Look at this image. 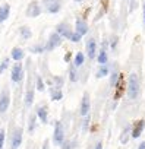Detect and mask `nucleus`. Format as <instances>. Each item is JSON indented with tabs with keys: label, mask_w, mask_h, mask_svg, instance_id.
I'll return each instance as SVG.
<instances>
[{
	"label": "nucleus",
	"mask_w": 145,
	"mask_h": 149,
	"mask_svg": "<svg viewBox=\"0 0 145 149\" xmlns=\"http://www.w3.org/2000/svg\"><path fill=\"white\" fill-rule=\"evenodd\" d=\"M88 32V25H87V22L84 21V19H78L76 21V34H79L81 37L82 35H85Z\"/></svg>",
	"instance_id": "f8f14e48"
},
{
	"label": "nucleus",
	"mask_w": 145,
	"mask_h": 149,
	"mask_svg": "<svg viewBox=\"0 0 145 149\" xmlns=\"http://www.w3.org/2000/svg\"><path fill=\"white\" fill-rule=\"evenodd\" d=\"M63 140H64V132H63V126H62V123H60V121H57V123H56V126H54L53 142H54L56 145H62V143H63Z\"/></svg>",
	"instance_id": "7ed1b4c3"
},
{
	"label": "nucleus",
	"mask_w": 145,
	"mask_h": 149,
	"mask_svg": "<svg viewBox=\"0 0 145 149\" xmlns=\"http://www.w3.org/2000/svg\"><path fill=\"white\" fill-rule=\"evenodd\" d=\"M69 78H70V81L72 82H75L78 78H76V70H75V67L74 66H72L70 69H69Z\"/></svg>",
	"instance_id": "b1692460"
},
{
	"label": "nucleus",
	"mask_w": 145,
	"mask_h": 149,
	"mask_svg": "<svg viewBox=\"0 0 145 149\" xmlns=\"http://www.w3.org/2000/svg\"><path fill=\"white\" fill-rule=\"evenodd\" d=\"M12 58L13 60H16V61H19V60H22L24 58V50H21V48H13L12 50Z\"/></svg>",
	"instance_id": "2eb2a0df"
},
{
	"label": "nucleus",
	"mask_w": 145,
	"mask_h": 149,
	"mask_svg": "<svg viewBox=\"0 0 145 149\" xmlns=\"http://www.w3.org/2000/svg\"><path fill=\"white\" fill-rule=\"evenodd\" d=\"M29 51H31V53H43V51H44V47H41V45H34V47L29 48Z\"/></svg>",
	"instance_id": "bb28decb"
},
{
	"label": "nucleus",
	"mask_w": 145,
	"mask_h": 149,
	"mask_svg": "<svg viewBox=\"0 0 145 149\" xmlns=\"http://www.w3.org/2000/svg\"><path fill=\"white\" fill-rule=\"evenodd\" d=\"M66 38H67V40H70V41H74V42H78V41L81 40V35H79V34H76V32H72V31H70V32H69V35H67Z\"/></svg>",
	"instance_id": "4be33fe9"
},
{
	"label": "nucleus",
	"mask_w": 145,
	"mask_h": 149,
	"mask_svg": "<svg viewBox=\"0 0 145 149\" xmlns=\"http://www.w3.org/2000/svg\"><path fill=\"white\" fill-rule=\"evenodd\" d=\"M32 101H34V89H29L27 92V95H25V104L27 105H31Z\"/></svg>",
	"instance_id": "6ab92c4d"
},
{
	"label": "nucleus",
	"mask_w": 145,
	"mask_h": 149,
	"mask_svg": "<svg viewBox=\"0 0 145 149\" xmlns=\"http://www.w3.org/2000/svg\"><path fill=\"white\" fill-rule=\"evenodd\" d=\"M21 35L24 37V40H29L31 38V31L28 26H22L21 28Z\"/></svg>",
	"instance_id": "412c9836"
},
{
	"label": "nucleus",
	"mask_w": 145,
	"mask_h": 149,
	"mask_svg": "<svg viewBox=\"0 0 145 149\" xmlns=\"http://www.w3.org/2000/svg\"><path fill=\"white\" fill-rule=\"evenodd\" d=\"M95 50H97V42H95L94 38H90L88 42H87V54H88L90 58H94V56H95Z\"/></svg>",
	"instance_id": "9b49d317"
},
{
	"label": "nucleus",
	"mask_w": 145,
	"mask_h": 149,
	"mask_svg": "<svg viewBox=\"0 0 145 149\" xmlns=\"http://www.w3.org/2000/svg\"><path fill=\"white\" fill-rule=\"evenodd\" d=\"M144 22H145V5H144Z\"/></svg>",
	"instance_id": "e433bc0d"
},
{
	"label": "nucleus",
	"mask_w": 145,
	"mask_h": 149,
	"mask_svg": "<svg viewBox=\"0 0 145 149\" xmlns=\"http://www.w3.org/2000/svg\"><path fill=\"white\" fill-rule=\"evenodd\" d=\"M22 143V129H16L12 139H11V149H18Z\"/></svg>",
	"instance_id": "423d86ee"
},
{
	"label": "nucleus",
	"mask_w": 145,
	"mask_h": 149,
	"mask_svg": "<svg viewBox=\"0 0 145 149\" xmlns=\"http://www.w3.org/2000/svg\"><path fill=\"white\" fill-rule=\"evenodd\" d=\"M95 149H103V143H101V142H98V143L95 145Z\"/></svg>",
	"instance_id": "2f4dec72"
},
{
	"label": "nucleus",
	"mask_w": 145,
	"mask_h": 149,
	"mask_svg": "<svg viewBox=\"0 0 145 149\" xmlns=\"http://www.w3.org/2000/svg\"><path fill=\"white\" fill-rule=\"evenodd\" d=\"M44 2L48 5V3H53V2H56V0H44Z\"/></svg>",
	"instance_id": "c9c22d12"
},
{
	"label": "nucleus",
	"mask_w": 145,
	"mask_h": 149,
	"mask_svg": "<svg viewBox=\"0 0 145 149\" xmlns=\"http://www.w3.org/2000/svg\"><path fill=\"white\" fill-rule=\"evenodd\" d=\"M37 116L40 117L43 123H47V107H40L37 110Z\"/></svg>",
	"instance_id": "dca6fc26"
},
{
	"label": "nucleus",
	"mask_w": 145,
	"mask_h": 149,
	"mask_svg": "<svg viewBox=\"0 0 145 149\" xmlns=\"http://www.w3.org/2000/svg\"><path fill=\"white\" fill-rule=\"evenodd\" d=\"M35 129V116H31L29 118V133H32Z\"/></svg>",
	"instance_id": "cd10ccee"
},
{
	"label": "nucleus",
	"mask_w": 145,
	"mask_h": 149,
	"mask_svg": "<svg viewBox=\"0 0 145 149\" xmlns=\"http://www.w3.org/2000/svg\"><path fill=\"white\" fill-rule=\"evenodd\" d=\"M106 74H109V69H107L106 64H103V66L100 67V70L97 72V78H104Z\"/></svg>",
	"instance_id": "aec40b11"
},
{
	"label": "nucleus",
	"mask_w": 145,
	"mask_h": 149,
	"mask_svg": "<svg viewBox=\"0 0 145 149\" xmlns=\"http://www.w3.org/2000/svg\"><path fill=\"white\" fill-rule=\"evenodd\" d=\"M69 58H70V53H66V56H64V60H66V61H69Z\"/></svg>",
	"instance_id": "72a5a7b5"
},
{
	"label": "nucleus",
	"mask_w": 145,
	"mask_h": 149,
	"mask_svg": "<svg viewBox=\"0 0 145 149\" xmlns=\"http://www.w3.org/2000/svg\"><path fill=\"white\" fill-rule=\"evenodd\" d=\"M90 107H91V102H90V95L85 92L84 97H82V102H81V116H87L88 111H90Z\"/></svg>",
	"instance_id": "9d476101"
},
{
	"label": "nucleus",
	"mask_w": 145,
	"mask_h": 149,
	"mask_svg": "<svg viewBox=\"0 0 145 149\" xmlns=\"http://www.w3.org/2000/svg\"><path fill=\"white\" fill-rule=\"evenodd\" d=\"M56 32L60 35V37H67L69 35V32H70V29H69V26L66 25V24H60V25H57V29H56Z\"/></svg>",
	"instance_id": "4468645a"
},
{
	"label": "nucleus",
	"mask_w": 145,
	"mask_h": 149,
	"mask_svg": "<svg viewBox=\"0 0 145 149\" xmlns=\"http://www.w3.org/2000/svg\"><path fill=\"white\" fill-rule=\"evenodd\" d=\"M3 145H5V130L2 129L0 130V149H3Z\"/></svg>",
	"instance_id": "c756f323"
},
{
	"label": "nucleus",
	"mask_w": 145,
	"mask_h": 149,
	"mask_svg": "<svg viewBox=\"0 0 145 149\" xmlns=\"http://www.w3.org/2000/svg\"><path fill=\"white\" fill-rule=\"evenodd\" d=\"M138 149H145V142H142V143L138 146Z\"/></svg>",
	"instance_id": "f704fd0d"
},
{
	"label": "nucleus",
	"mask_w": 145,
	"mask_h": 149,
	"mask_svg": "<svg viewBox=\"0 0 145 149\" xmlns=\"http://www.w3.org/2000/svg\"><path fill=\"white\" fill-rule=\"evenodd\" d=\"M116 91H114V100L117 101L122 95H123V91H125V78L123 74L119 73V78H117V82H116Z\"/></svg>",
	"instance_id": "39448f33"
},
{
	"label": "nucleus",
	"mask_w": 145,
	"mask_h": 149,
	"mask_svg": "<svg viewBox=\"0 0 145 149\" xmlns=\"http://www.w3.org/2000/svg\"><path fill=\"white\" fill-rule=\"evenodd\" d=\"M9 104H11V97H9V92L5 91L2 97H0V113H5L9 108Z\"/></svg>",
	"instance_id": "1a4fd4ad"
},
{
	"label": "nucleus",
	"mask_w": 145,
	"mask_h": 149,
	"mask_svg": "<svg viewBox=\"0 0 145 149\" xmlns=\"http://www.w3.org/2000/svg\"><path fill=\"white\" fill-rule=\"evenodd\" d=\"M50 97H51V100H54V101H60V100L63 98V94L60 92V89L53 88V89L50 91Z\"/></svg>",
	"instance_id": "a211bd4d"
},
{
	"label": "nucleus",
	"mask_w": 145,
	"mask_h": 149,
	"mask_svg": "<svg viewBox=\"0 0 145 149\" xmlns=\"http://www.w3.org/2000/svg\"><path fill=\"white\" fill-rule=\"evenodd\" d=\"M40 13H41V9H40L38 3L37 2H31L28 5V9H27V16L28 18H37V16H40Z\"/></svg>",
	"instance_id": "0eeeda50"
},
{
	"label": "nucleus",
	"mask_w": 145,
	"mask_h": 149,
	"mask_svg": "<svg viewBox=\"0 0 145 149\" xmlns=\"http://www.w3.org/2000/svg\"><path fill=\"white\" fill-rule=\"evenodd\" d=\"M11 13V6L9 5H3V6H0V22H3L8 19Z\"/></svg>",
	"instance_id": "ddd939ff"
},
{
	"label": "nucleus",
	"mask_w": 145,
	"mask_h": 149,
	"mask_svg": "<svg viewBox=\"0 0 145 149\" xmlns=\"http://www.w3.org/2000/svg\"><path fill=\"white\" fill-rule=\"evenodd\" d=\"M60 146H62V149H72V142H70V140H67V142L63 140V143H62Z\"/></svg>",
	"instance_id": "7c9ffc66"
},
{
	"label": "nucleus",
	"mask_w": 145,
	"mask_h": 149,
	"mask_svg": "<svg viewBox=\"0 0 145 149\" xmlns=\"http://www.w3.org/2000/svg\"><path fill=\"white\" fill-rule=\"evenodd\" d=\"M43 149H48V140H46V142H44V145H43Z\"/></svg>",
	"instance_id": "473e14b6"
},
{
	"label": "nucleus",
	"mask_w": 145,
	"mask_h": 149,
	"mask_svg": "<svg viewBox=\"0 0 145 149\" xmlns=\"http://www.w3.org/2000/svg\"><path fill=\"white\" fill-rule=\"evenodd\" d=\"M60 44H62V37H60L57 32H54V34H51L50 38L47 40V44L44 45V51H51V50L57 48Z\"/></svg>",
	"instance_id": "f03ea898"
},
{
	"label": "nucleus",
	"mask_w": 145,
	"mask_h": 149,
	"mask_svg": "<svg viewBox=\"0 0 145 149\" xmlns=\"http://www.w3.org/2000/svg\"><path fill=\"white\" fill-rule=\"evenodd\" d=\"M60 10V3L57 2H53V3H48L47 5V12H50V13H56V12H59Z\"/></svg>",
	"instance_id": "f3484780"
},
{
	"label": "nucleus",
	"mask_w": 145,
	"mask_h": 149,
	"mask_svg": "<svg viewBox=\"0 0 145 149\" xmlns=\"http://www.w3.org/2000/svg\"><path fill=\"white\" fill-rule=\"evenodd\" d=\"M144 127H145V120H136L133 123V127H132V137L133 139L139 137L142 130H144Z\"/></svg>",
	"instance_id": "6e6552de"
},
{
	"label": "nucleus",
	"mask_w": 145,
	"mask_h": 149,
	"mask_svg": "<svg viewBox=\"0 0 145 149\" xmlns=\"http://www.w3.org/2000/svg\"><path fill=\"white\" fill-rule=\"evenodd\" d=\"M8 66H9V58H5V60L2 61V64H0V73H3V72L8 69Z\"/></svg>",
	"instance_id": "a878e982"
},
{
	"label": "nucleus",
	"mask_w": 145,
	"mask_h": 149,
	"mask_svg": "<svg viewBox=\"0 0 145 149\" xmlns=\"http://www.w3.org/2000/svg\"><path fill=\"white\" fill-rule=\"evenodd\" d=\"M84 60H85L84 54H82V53H78V54H76V57H75V66H76V67H79V66L84 63Z\"/></svg>",
	"instance_id": "5701e85b"
},
{
	"label": "nucleus",
	"mask_w": 145,
	"mask_h": 149,
	"mask_svg": "<svg viewBox=\"0 0 145 149\" xmlns=\"http://www.w3.org/2000/svg\"><path fill=\"white\" fill-rule=\"evenodd\" d=\"M98 61H100L101 66L107 63V54H106V51H101V53H100V56H98Z\"/></svg>",
	"instance_id": "393cba45"
},
{
	"label": "nucleus",
	"mask_w": 145,
	"mask_h": 149,
	"mask_svg": "<svg viewBox=\"0 0 145 149\" xmlns=\"http://www.w3.org/2000/svg\"><path fill=\"white\" fill-rule=\"evenodd\" d=\"M138 94H139V79H138L136 73H132L129 78V84H127V95L130 100H135Z\"/></svg>",
	"instance_id": "f257e3e1"
},
{
	"label": "nucleus",
	"mask_w": 145,
	"mask_h": 149,
	"mask_svg": "<svg viewBox=\"0 0 145 149\" xmlns=\"http://www.w3.org/2000/svg\"><path fill=\"white\" fill-rule=\"evenodd\" d=\"M24 78V70H22V66L21 63H16L13 67H12V74H11V79L12 82H21Z\"/></svg>",
	"instance_id": "20e7f679"
},
{
	"label": "nucleus",
	"mask_w": 145,
	"mask_h": 149,
	"mask_svg": "<svg viewBox=\"0 0 145 149\" xmlns=\"http://www.w3.org/2000/svg\"><path fill=\"white\" fill-rule=\"evenodd\" d=\"M37 89L38 91H44V84H43V81H41L40 76H37Z\"/></svg>",
	"instance_id": "c85d7f7f"
}]
</instances>
